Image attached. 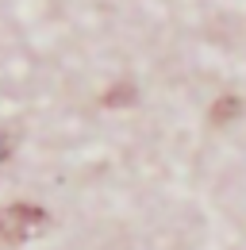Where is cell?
<instances>
[{"label": "cell", "mask_w": 246, "mask_h": 250, "mask_svg": "<svg viewBox=\"0 0 246 250\" xmlns=\"http://www.w3.org/2000/svg\"><path fill=\"white\" fill-rule=\"evenodd\" d=\"M12 154V139H8V135H4V131H0V162H4V158Z\"/></svg>", "instance_id": "obj_3"}, {"label": "cell", "mask_w": 246, "mask_h": 250, "mask_svg": "<svg viewBox=\"0 0 246 250\" xmlns=\"http://www.w3.org/2000/svg\"><path fill=\"white\" fill-rule=\"evenodd\" d=\"M46 227V212L35 204H8L0 208V239L4 243H27Z\"/></svg>", "instance_id": "obj_1"}, {"label": "cell", "mask_w": 246, "mask_h": 250, "mask_svg": "<svg viewBox=\"0 0 246 250\" xmlns=\"http://www.w3.org/2000/svg\"><path fill=\"white\" fill-rule=\"evenodd\" d=\"M227 116H239V100H235V96H223V100L215 104V120H227Z\"/></svg>", "instance_id": "obj_2"}]
</instances>
